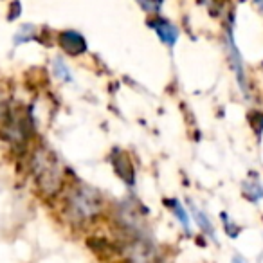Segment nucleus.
Wrapping results in <instances>:
<instances>
[{
    "label": "nucleus",
    "instance_id": "7",
    "mask_svg": "<svg viewBox=\"0 0 263 263\" xmlns=\"http://www.w3.org/2000/svg\"><path fill=\"white\" fill-rule=\"evenodd\" d=\"M54 72H56V76H58L60 80H63V81H70V80H72V76H70L67 65L63 63V60H60V58L54 60Z\"/></svg>",
    "mask_w": 263,
    "mask_h": 263
},
{
    "label": "nucleus",
    "instance_id": "8",
    "mask_svg": "<svg viewBox=\"0 0 263 263\" xmlns=\"http://www.w3.org/2000/svg\"><path fill=\"white\" fill-rule=\"evenodd\" d=\"M33 38H34V27L33 26H24L22 29L16 33L15 42H16V44H22V42L33 40Z\"/></svg>",
    "mask_w": 263,
    "mask_h": 263
},
{
    "label": "nucleus",
    "instance_id": "12",
    "mask_svg": "<svg viewBox=\"0 0 263 263\" xmlns=\"http://www.w3.org/2000/svg\"><path fill=\"white\" fill-rule=\"evenodd\" d=\"M222 218L226 220L227 234H229V236H236V234H238V227H233V226H231V222L227 220V215H222Z\"/></svg>",
    "mask_w": 263,
    "mask_h": 263
},
{
    "label": "nucleus",
    "instance_id": "4",
    "mask_svg": "<svg viewBox=\"0 0 263 263\" xmlns=\"http://www.w3.org/2000/svg\"><path fill=\"white\" fill-rule=\"evenodd\" d=\"M148 26L154 27V29L157 31L159 38L168 45H173L177 42V38H179V29L173 27L172 24L166 22V20H162V18L152 20V22H148Z\"/></svg>",
    "mask_w": 263,
    "mask_h": 263
},
{
    "label": "nucleus",
    "instance_id": "3",
    "mask_svg": "<svg viewBox=\"0 0 263 263\" xmlns=\"http://www.w3.org/2000/svg\"><path fill=\"white\" fill-rule=\"evenodd\" d=\"M60 45L63 47V51L72 56L83 54L87 51V44H85L83 36L78 34L76 31H65L60 34Z\"/></svg>",
    "mask_w": 263,
    "mask_h": 263
},
{
    "label": "nucleus",
    "instance_id": "9",
    "mask_svg": "<svg viewBox=\"0 0 263 263\" xmlns=\"http://www.w3.org/2000/svg\"><path fill=\"white\" fill-rule=\"evenodd\" d=\"M170 205L173 208V211H175V215H177V218L180 220V223H182L184 227H187L190 226V220H187V216H186V211L182 209V205L179 204V202H175V200H170L168 202Z\"/></svg>",
    "mask_w": 263,
    "mask_h": 263
},
{
    "label": "nucleus",
    "instance_id": "13",
    "mask_svg": "<svg viewBox=\"0 0 263 263\" xmlns=\"http://www.w3.org/2000/svg\"><path fill=\"white\" fill-rule=\"evenodd\" d=\"M141 6H143L144 9H148V11H157V9L161 8V4H144V2H141Z\"/></svg>",
    "mask_w": 263,
    "mask_h": 263
},
{
    "label": "nucleus",
    "instance_id": "10",
    "mask_svg": "<svg viewBox=\"0 0 263 263\" xmlns=\"http://www.w3.org/2000/svg\"><path fill=\"white\" fill-rule=\"evenodd\" d=\"M249 123L252 124V128H254L256 134H261L263 130V114H249Z\"/></svg>",
    "mask_w": 263,
    "mask_h": 263
},
{
    "label": "nucleus",
    "instance_id": "2",
    "mask_svg": "<svg viewBox=\"0 0 263 263\" xmlns=\"http://www.w3.org/2000/svg\"><path fill=\"white\" fill-rule=\"evenodd\" d=\"M99 211H101V197L90 187H76L67 200V213L78 222L94 218Z\"/></svg>",
    "mask_w": 263,
    "mask_h": 263
},
{
    "label": "nucleus",
    "instance_id": "5",
    "mask_svg": "<svg viewBox=\"0 0 263 263\" xmlns=\"http://www.w3.org/2000/svg\"><path fill=\"white\" fill-rule=\"evenodd\" d=\"M114 166H116L117 175H119L121 179L128 184V186H134V182H136V175H134V168H132V164L126 159V155L121 154L119 157L114 159Z\"/></svg>",
    "mask_w": 263,
    "mask_h": 263
},
{
    "label": "nucleus",
    "instance_id": "6",
    "mask_svg": "<svg viewBox=\"0 0 263 263\" xmlns=\"http://www.w3.org/2000/svg\"><path fill=\"white\" fill-rule=\"evenodd\" d=\"M191 211H193V216H195V220H197V223L202 227V229L205 231V233L209 234L211 238H215V229H213V226H211V222L208 220V216L204 215V213L200 211V209H197L195 205H191Z\"/></svg>",
    "mask_w": 263,
    "mask_h": 263
},
{
    "label": "nucleus",
    "instance_id": "15",
    "mask_svg": "<svg viewBox=\"0 0 263 263\" xmlns=\"http://www.w3.org/2000/svg\"><path fill=\"white\" fill-rule=\"evenodd\" d=\"M233 263H245V259L241 256H234L233 258Z\"/></svg>",
    "mask_w": 263,
    "mask_h": 263
},
{
    "label": "nucleus",
    "instance_id": "14",
    "mask_svg": "<svg viewBox=\"0 0 263 263\" xmlns=\"http://www.w3.org/2000/svg\"><path fill=\"white\" fill-rule=\"evenodd\" d=\"M6 116V106H4V103L0 101V117H4Z\"/></svg>",
    "mask_w": 263,
    "mask_h": 263
},
{
    "label": "nucleus",
    "instance_id": "11",
    "mask_svg": "<svg viewBox=\"0 0 263 263\" xmlns=\"http://www.w3.org/2000/svg\"><path fill=\"white\" fill-rule=\"evenodd\" d=\"M20 11H22V6H20V2H15V4L11 6V13H9V20L18 18Z\"/></svg>",
    "mask_w": 263,
    "mask_h": 263
},
{
    "label": "nucleus",
    "instance_id": "1",
    "mask_svg": "<svg viewBox=\"0 0 263 263\" xmlns=\"http://www.w3.org/2000/svg\"><path fill=\"white\" fill-rule=\"evenodd\" d=\"M33 170L36 182L42 191L47 195H52L60 190L63 182V172L60 168V162L51 152L38 150L33 159Z\"/></svg>",
    "mask_w": 263,
    "mask_h": 263
}]
</instances>
